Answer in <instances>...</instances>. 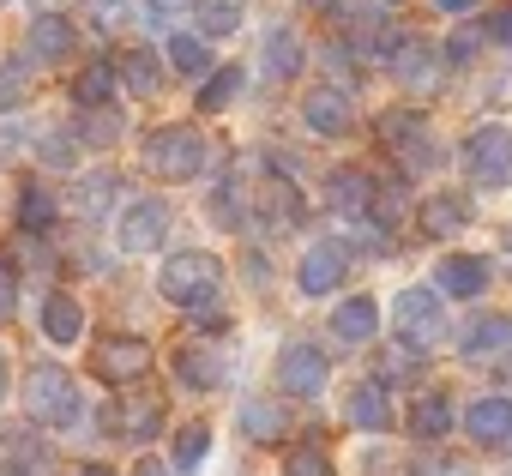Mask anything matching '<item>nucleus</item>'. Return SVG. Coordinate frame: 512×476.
Segmentation results:
<instances>
[{
  "instance_id": "nucleus-38",
  "label": "nucleus",
  "mask_w": 512,
  "mask_h": 476,
  "mask_svg": "<svg viewBox=\"0 0 512 476\" xmlns=\"http://www.w3.org/2000/svg\"><path fill=\"white\" fill-rule=\"evenodd\" d=\"M0 440H7V452H13V458H31V464H43V458H49V446L37 440V428H31V422L7 428V434H0Z\"/></svg>"
},
{
  "instance_id": "nucleus-51",
  "label": "nucleus",
  "mask_w": 512,
  "mask_h": 476,
  "mask_svg": "<svg viewBox=\"0 0 512 476\" xmlns=\"http://www.w3.org/2000/svg\"><path fill=\"white\" fill-rule=\"evenodd\" d=\"M103 7H121V0H103Z\"/></svg>"
},
{
  "instance_id": "nucleus-50",
  "label": "nucleus",
  "mask_w": 512,
  "mask_h": 476,
  "mask_svg": "<svg viewBox=\"0 0 512 476\" xmlns=\"http://www.w3.org/2000/svg\"><path fill=\"white\" fill-rule=\"evenodd\" d=\"M500 248H506V272H512V235H506V242H500Z\"/></svg>"
},
{
  "instance_id": "nucleus-47",
  "label": "nucleus",
  "mask_w": 512,
  "mask_h": 476,
  "mask_svg": "<svg viewBox=\"0 0 512 476\" xmlns=\"http://www.w3.org/2000/svg\"><path fill=\"white\" fill-rule=\"evenodd\" d=\"M31 7H37V13H61V7H67V0H31Z\"/></svg>"
},
{
  "instance_id": "nucleus-7",
  "label": "nucleus",
  "mask_w": 512,
  "mask_h": 476,
  "mask_svg": "<svg viewBox=\"0 0 512 476\" xmlns=\"http://www.w3.org/2000/svg\"><path fill=\"white\" fill-rule=\"evenodd\" d=\"M115 242H121V254H157L169 242V205L151 193H127L121 217H115Z\"/></svg>"
},
{
  "instance_id": "nucleus-18",
  "label": "nucleus",
  "mask_w": 512,
  "mask_h": 476,
  "mask_svg": "<svg viewBox=\"0 0 512 476\" xmlns=\"http://www.w3.org/2000/svg\"><path fill=\"white\" fill-rule=\"evenodd\" d=\"M223 374H229V362H223L217 344H181V350H175V380H181L187 392H217Z\"/></svg>"
},
{
  "instance_id": "nucleus-11",
  "label": "nucleus",
  "mask_w": 512,
  "mask_h": 476,
  "mask_svg": "<svg viewBox=\"0 0 512 476\" xmlns=\"http://www.w3.org/2000/svg\"><path fill=\"white\" fill-rule=\"evenodd\" d=\"M344 278H350V248L344 242H314L302 254V266H296L302 296H332V290H344Z\"/></svg>"
},
{
  "instance_id": "nucleus-43",
  "label": "nucleus",
  "mask_w": 512,
  "mask_h": 476,
  "mask_svg": "<svg viewBox=\"0 0 512 476\" xmlns=\"http://www.w3.org/2000/svg\"><path fill=\"white\" fill-rule=\"evenodd\" d=\"M181 7H187V0H145V19H151V25H169Z\"/></svg>"
},
{
  "instance_id": "nucleus-13",
  "label": "nucleus",
  "mask_w": 512,
  "mask_h": 476,
  "mask_svg": "<svg viewBox=\"0 0 512 476\" xmlns=\"http://www.w3.org/2000/svg\"><path fill=\"white\" fill-rule=\"evenodd\" d=\"M302 121H308V133H320V139H344V133H356L350 91H344V85H320V91H308V97H302Z\"/></svg>"
},
{
  "instance_id": "nucleus-40",
  "label": "nucleus",
  "mask_w": 512,
  "mask_h": 476,
  "mask_svg": "<svg viewBox=\"0 0 512 476\" xmlns=\"http://www.w3.org/2000/svg\"><path fill=\"white\" fill-rule=\"evenodd\" d=\"M416 476H476L464 458H446V452H428V458H416Z\"/></svg>"
},
{
  "instance_id": "nucleus-19",
  "label": "nucleus",
  "mask_w": 512,
  "mask_h": 476,
  "mask_svg": "<svg viewBox=\"0 0 512 476\" xmlns=\"http://www.w3.org/2000/svg\"><path fill=\"white\" fill-rule=\"evenodd\" d=\"M434 290L440 296H488V260L482 254H446L434 266Z\"/></svg>"
},
{
  "instance_id": "nucleus-28",
  "label": "nucleus",
  "mask_w": 512,
  "mask_h": 476,
  "mask_svg": "<svg viewBox=\"0 0 512 476\" xmlns=\"http://www.w3.org/2000/svg\"><path fill=\"white\" fill-rule=\"evenodd\" d=\"M109 97H115V67H109V61H91V67L73 79V103H79V109H103Z\"/></svg>"
},
{
  "instance_id": "nucleus-46",
  "label": "nucleus",
  "mask_w": 512,
  "mask_h": 476,
  "mask_svg": "<svg viewBox=\"0 0 512 476\" xmlns=\"http://www.w3.org/2000/svg\"><path fill=\"white\" fill-rule=\"evenodd\" d=\"M133 476H169V464H163V458H139Z\"/></svg>"
},
{
  "instance_id": "nucleus-14",
  "label": "nucleus",
  "mask_w": 512,
  "mask_h": 476,
  "mask_svg": "<svg viewBox=\"0 0 512 476\" xmlns=\"http://www.w3.org/2000/svg\"><path fill=\"white\" fill-rule=\"evenodd\" d=\"M25 55L43 61V67H61L67 55H79V31H73V19H61V13H37L31 31H25Z\"/></svg>"
},
{
  "instance_id": "nucleus-6",
  "label": "nucleus",
  "mask_w": 512,
  "mask_h": 476,
  "mask_svg": "<svg viewBox=\"0 0 512 476\" xmlns=\"http://www.w3.org/2000/svg\"><path fill=\"white\" fill-rule=\"evenodd\" d=\"M464 175L476 187H506L512 181V127L500 121H482L464 133Z\"/></svg>"
},
{
  "instance_id": "nucleus-24",
  "label": "nucleus",
  "mask_w": 512,
  "mask_h": 476,
  "mask_svg": "<svg viewBox=\"0 0 512 476\" xmlns=\"http://www.w3.org/2000/svg\"><path fill=\"white\" fill-rule=\"evenodd\" d=\"M43 332H49V344H79L85 338V302L67 290L43 296Z\"/></svg>"
},
{
  "instance_id": "nucleus-49",
  "label": "nucleus",
  "mask_w": 512,
  "mask_h": 476,
  "mask_svg": "<svg viewBox=\"0 0 512 476\" xmlns=\"http://www.w3.org/2000/svg\"><path fill=\"white\" fill-rule=\"evenodd\" d=\"M0 398H7V356H0Z\"/></svg>"
},
{
  "instance_id": "nucleus-34",
  "label": "nucleus",
  "mask_w": 512,
  "mask_h": 476,
  "mask_svg": "<svg viewBox=\"0 0 512 476\" xmlns=\"http://www.w3.org/2000/svg\"><path fill=\"white\" fill-rule=\"evenodd\" d=\"M235 91H241V73H235V67H223V73H211V79H205L199 109H205V115H217V109H229V103H235Z\"/></svg>"
},
{
  "instance_id": "nucleus-8",
  "label": "nucleus",
  "mask_w": 512,
  "mask_h": 476,
  "mask_svg": "<svg viewBox=\"0 0 512 476\" xmlns=\"http://www.w3.org/2000/svg\"><path fill=\"white\" fill-rule=\"evenodd\" d=\"M103 428H109L115 440H127V446H145V440L163 434V404L127 380V386H115V404L103 410Z\"/></svg>"
},
{
  "instance_id": "nucleus-36",
  "label": "nucleus",
  "mask_w": 512,
  "mask_h": 476,
  "mask_svg": "<svg viewBox=\"0 0 512 476\" xmlns=\"http://www.w3.org/2000/svg\"><path fill=\"white\" fill-rule=\"evenodd\" d=\"M284 476H338V464L320 446H290L284 452Z\"/></svg>"
},
{
  "instance_id": "nucleus-33",
  "label": "nucleus",
  "mask_w": 512,
  "mask_h": 476,
  "mask_svg": "<svg viewBox=\"0 0 512 476\" xmlns=\"http://www.w3.org/2000/svg\"><path fill=\"white\" fill-rule=\"evenodd\" d=\"M115 193H121V181H115L109 169H97V175H85V187H79V211H85V217H103Z\"/></svg>"
},
{
  "instance_id": "nucleus-31",
  "label": "nucleus",
  "mask_w": 512,
  "mask_h": 476,
  "mask_svg": "<svg viewBox=\"0 0 512 476\" xmlns=\"http://www.w3.org/2000/svg\"><path fill=\"white\" fill-rule=\"evenodd\" d=\"M211 223L247 229V199H241V181H235V175H223V181L211 187Z\"/></svg>"
},
{
  "instance_id": "nucleus-12",
  "label": "nucleus",
  "mask_w": 512,
  "mask_h": 476,
  "mask_svg": "<svg viewBox=\"0 0 512 476\" xmlns=\"http://www.w3.org/2000/svg\"><path fill=\"white\" fill-rule=\"evenodd\" d=\"M326 205L344 211V217H380V181H374L368 169L344 163V169L326 175Z\"/></svg>"
},
{
  "instance_id": "nucleus-27",
  "label": "nucleus",
  "mask_w": 512,
  "mask_h": 476,
  "mask_svg": "<svg viewBox=\"0 0 512 476\" xmlns=\"http://www.w3.org/2000/svg\"><path fill=\"white\" fill-rule=\"evenodd\" d=\"M115 79H121L133 97H157V85H163V73H157V55H151V49H127V61L115 67Z\"/></svg>"
},
{
  "instance_id": "nucleus-1",
  "label": "nucleus",
  "mask_w": 512,
  "mask_h": 476,
  "mask_svg": "<svg viewBox=\"0 0 512 476\" xmlns=\"http://www.w3.org/2000/svg\"><path fill=\"white\" fill-rule=\"evenodd\" d=\"M157 296L175 308V314H187L193 326H205V332H229V314H223V266L211 260V254H199V248H181V254H169L163 260V272H157Z\"/></svg>"
},
{
  "instance_id": "nucleus-20",
  "label": "nucleus",
  "mask_w": 512,
  "mask_h": 476,
  "mask_svg": "<svg viewBox=\"0 0 512 476\" xmlns=\"http://www.w3.org/2000/svg\"><path fill=\"white\" fill-rule=\"evenodd\" d=\"M374 332H380V308H374V296H344L338 308H332V338L338 344H374Z\"/></svg>"
},
{
  "instance_id": "nucleus-9",
  "label": "nucleus",
  "mask_w": 512,
  "mask_h": 476,
  "mask_svg": "<svg viewBox=\"0 0 512 476\" xmlns=\"http://www.w3.org/2000/svg\"><path fill=\"white\" fill-rule=\"evenodd\" d=\"M326 380H332V362L320 356V344L290 338V344L278 350V386H284L290 398H320V392H326Z\"/></svg>"
},
{
  "instance_id": "nucleus-37",
  "label": "nucleus",
  "mask_w": 512,
  "mask_h": 476,
  "mask_svg": "<svg viewBox=\"0 0 512 476\" xmlns=\"http://www.w3.org/2000/svg\"><path fill=\"white\" fill-rule=\"evenodd\" d=\"M235 25H241V7H235V0H211V7L199 13V31H205V37H229Z\"/></svg>"
},
{
  "instance_id": "nucleus-30",
  "label": "nucleus",
  "mask_w": 512,
  "mask_h": 476,
  "mask_svg": "<svg viewBox=\"0 0 512 476\" xmlns=\"http://www.w3.org/2000/svg\"><path fill=\"white\" fill-rule=\"evenodd\" d=\"M169 67L181 73V79H205L211 73V49H205V37H169Z\"/></svg>"
},
{
  "instance_id": "nucleus-44",
  "label": "nucleus",
  "mask_w": 512,
  "mask_h": 476,
  "mask_svg": "<svg viewBox=\"0 0 512 476\" xmlns=\"http://www.w3.org/2000/svg\"><path fill=\"white\" fill-rule=\"evenodd\" d=\"M13 314V272H7V260H0V320Z\"/></svg>"
},
{
  "instance_id": "nucleus-16",
  "label": "nucleus",
  "mask_w": 512,
  "mask_h": 476,
  "mask_svg": "<svg viewBox=\"0 0 512 476\" xmlns=\"http://www.w3.org/2000/svg\"><path fill=\"white\" fill-rule=\"evenodd\" d=\"M470 217H476V211H470L464 193H434V199L416 205V229L428 235V242H452V235H464Z\"/></svg>"
},
{
  "instance_id": "nucleus-4",
  "label": "nucleus",
  "mask_w": 512,
  "mask_h": 476,
  "mask_svg": "<svg viewBox=\"0 0 512 476\" xmlns=\"http://www.w3.org/2000/svg\"><path fill=\"white\" fill-rule=\"evenodd\" d=\"M392 326H398V338H404L416 356L440 350V344H446V308H440V290H422V284L398 290V302H392Z\"/></svg>"
},
{
  "instance_id": "nucleus-45",
  "label": "nucleus",
  "mask_w": 512,
  "mask_h": 476,
  "mask_svg": "<svg viewBox=\"0 0 512 476\" xmlns=\"http://www.w3.org/2000/svg\"><path fill=\"white\" fill-rule=\"evenodd\" d=\"M434 7H440L446 19H464V13H476V7H482V0H434Z\"/></svg>"
},
{
  "instance_id": "nucleus-52",
  "label": "nucleus",
  "mask_w": 512,
  "mask_h": 476,
  "mask_svg": "<svg viewBox=\"0 0 512 476\" xmlns=\"http://www.w3.org/2000/svg\"><path fill=\"white\" fill-rule=\"evenodd\" d=\"M386 7H398V0H386Z\"/></svg>"
},
{
  "instance_id": "nucleus-17",
  "label": "nucleus",
  "mask_w": 512,
  "mask_h": 476,
  "mask_svg": "<svg viewBox=\"0 0 512 476\" xmlns=\"http://www.w3.org/2000/svg\"><path fill=\"white\" fill-rule=\"evenodd\" d=\"M464 434L476 446H494V452H512V398H476L464 410Z\"/></svg>"
},
{
  "instance_id": "nucleus-53",
  "label": "nucleus",
  "mask_w": 512,
  "mask_h": 476,
  "mask_svg": "<svg viewBox=\"0 0 512 476\" xmlns=\"http://www.w3.org/2000/svg\"><path fill=\"white\" fill-rule=\"evenodd\" d=\"M0 7H7V0H0Z\"/></svg>"
},
{
  "instance_id": "nucleus-2",
  "label": "nucleus",
  "mask_w": 512,
  "mask_h": 476,
  "mask_svg": "<svg viewBox=\"0 0 512 476\" xmlns=\"http://www.w3.org/2000/svg\"><path fill=\"white\" fill-rule=\"evenodd\" d=\"M139 163H145L157 181H193V175H205V169H211V139H205L193 121H175V127L145 133Z\"/></svg>"
},
{
  "instance_id": "nucleus-15",
  "label": "nucleus",
  "mask_w": 512,
  "mask_h": 476,
  "mask_svg": "<svg viewBox=\"0 0 512 476\" xmlns=\"http://www.w3.org/2000/svg\"><path fill=\"white\" fill-rule=\"evenodd\" d=\"M386 67H392V79L404 85V91H434L440 85V61H434V49L422 43V37H398V49L386 55Z\"/></svg>"
},
{
  "instance_id": "nucleus-21",
  "label": "nucleus",
  "mask_w": 512,
  "mask_h": 476,
  "mask_svg": "<svg viewBox=\"0 0 512 476\" xmlns=\"http://www.w3.org/2000/svg\"><path fill=\"white\" fill-rule=\"evenodd\" d=\"M344 422L368 428V434H386L392 428V392H386V380H362L350 392V404H344Z\"/></svg>"
},
{
  "instance_id": "nucleus-5",
  "label": "nucleus",
  "mask_w": 512,
  "mask_h": 476,
  "mask_svg": "<svg viewBox=\"0 0 512 476\" xmlns=\"http://www.w3.org/2000/svg\"><path fill=\"white\" fill-rule=\"evenodd\" d=\"M374 133H380V145H386L404 169H416V175L440 169V145H434V133H428V121H422L416 109H386V115L374 121Z\"/></svg>"
},
{
  "instance_id": "nucleus-32",
  "label": "nucleus",
  "mask_w": 512,
  "mask_h": 476,
  "mask_svg": "<svg viewBox=\"0 0 512 476\" xmlns=\"http://www.w3.org/2000/svg\"><path fill=\"white\" fill-rule=\"evenodd\" d=\"M19 103H31V67L7 61V67H0V115H13Z\"/></svg>"
},
{
  "instance_id": "nucleus-25",
  "label": "nucleus",
  "mask_w": 512,
  "mask_h": 476,
  "mask_svg": "<svg viewBox=\"0 0 512 476\" xmlns=\"http://www.w3.org/2000/svg\"><path fill=\"white\" fill-rule=\"evenodd\" d=\"M241 434H247L253 446H272L278 434H290V410L272 404V398H247V404H241Z\"/></svg>"
},
{
  "instance_id": "nucleus-42",
  "label": "nucleus",
  "mask_w": 512,
  "mask_h": 476,
  "mask_svg": "<svg viewBox=\"0 0 512 476\" xmlns=\"http://www.w3.org/2000/svg\"><path fill=\"white\" fill-rule=\"evenodd\" d=\"M482 31H488V37H494V43H512V7H494V13H488V25H482Z\"/></svg>"
},
{
  "instance_id": "nucleus-26",
  "label": "nucleus",
  "mask_w": 512,
  "mask_h": 476,
  "mask_svg": "<svg viewBox=\"0 0 512 476\" xmlns=\"http://www.w3.org/2000/svg\"><path fill=\"white\" fill-rule=\"evenodd\" d=\"M452 422H458V410H452L446 392H422L416 410H410V434H416V440H446Z\"/></svg>"
},
{
  "instance_id": "nucleus-41",
  "label": "nucleus",
  "mask_w": 512,
  "mask_h": 476,
  "mask_svg": "<svg viewBox=\"0 0 512 476\" xmlns=\"http://www.w3.org/2000/svg\"><path fill=\"white\" fill-rule=\"evenodd\" d=\"M43 163L67 169V163H73V139H67V133H49V139H43Z\"/></svg>"
},
{
  "instance_id": "nucleus-39",
  "label": "nucleus",
  "mask_w": 512,
  "mask_h": 476,
  "mask_svg": "<svg viewBox=\"0 0 512 476\" xmlns=\"http://www.w3.org/2000/svg\"><path fill=\"white\" fill-rule=\"evenodd\" d=\"M482 25H470V31H452V43H446V67H464V61H476V49H482Z\"/></svg>"
},
{
  "instance_id": "nucleus-29",
  "label": "nucleus",
  "mask_w": 512,
  "mask_h": 476,
  "mask_svg": "<svg viewBox=\"0 0 512 476\" xmlns=\"http://www.w3.org/2000/svg\"><path fill=\"white\" fill-rule=\"evenodd\" d=\"M55 217H61V211H55V193L37 187V181H25V187H19V229H37V235H43V229H55Z\"/></svg>"
},
{
  "instance_id": "nucleus-23",
  "label": "nucleus",
  "mask_w": 512,
  "mask_h": 476,
  "mask_svg": "<svg viewBox=\"0 0 512 476\" xmlns=\"http://www.w3.org/2000/svg\"><path fill=\"white\" fill-rule=\"evenodd\" d=\"M302 61H308V55H302V37H296L290 25H278V31L266 37V49H260V73H266L272 85L296 79V73H302Z\"/></svg>"
},
{
  "instance_id": "nucleus-3",
  "label": "nucleus",
  "mask_w": 512,
  "mask_h": 476,
  "mask_svg": "<svg viewBox=\"0 0 512 476\" xmlns=\"http://www.w3.org/2000/svg\"><path fill=\"white\" fill-rule=\"evenodd\" d=\"M25 416L43 422V428H73V422L85 416L79 380H73L61 362H31V368H25Z\"/></svg>"
},
{
  "instance_id": "nucleus-35",
  "label": "nucleus",
  "mask_w": 512,
  "mask_h": 476,
  "mask_svg": "<svg viewBox=\"0 0 512 476\" xmlns=\"http://www.w3.org/2000/svg\"><path fill=\"white\" fill-rule=\"evenodd\" d=\"M205 452H211V428H205V422H187V428L175 434V470H193Z\"/></svg>"
},
{
  "instance_id": "nucleus-48",
  "label": "nucleus",
  "mask_w": 512,
  "mask_h": 476,
  "mask_svg": "<svg viewBox=\"0 0 512 476\" xmlns=\"http://www.w3.org/2000/svg\"><path fill=\"white\" fill-rule=\"evenodd\" d=\"M79 476H115V470H103V464H85V470H79Z\"/></svg>"
},
{
  "instance_id": "nucleus-22",
  "label": "nucleus",
  "mask_w": 512,
  "mask_h": 476,
  "mask_svg": "<svg viewBox=\"0 0 512 476\" xmlns=\"http://www.w3.org/2000/svg\"><path fill=\"white\" fill-rule=\"evenodd\" d=\"M452 350H458V356H494V350H512V314H476V320L458 332Z\"/></svg>"
},
{
  "instance_id": "nucleus-10",
  "label": "nucleus",
  "mask_w": 512,
  "mask_h": 476,
  "mask_svg": "<svg viewBox=\"0 0 512 476\" xmlns=\"http://www.w3.org/2000/svg\"><path fill=\"white\" fill-rule=\"evenodd\" d=\"M91 374L103 386H127V380H145L151 374V344L145 338H103L91 350Z\"/></svg>"
}]
</instances>
